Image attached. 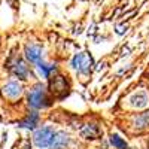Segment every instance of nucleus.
Listing matches in <instances>:
<instances>
[{
    "label": "nucleus",
    "instance_id": "1",
    "mask_svg": "<svg viewBox=\"0 0 149 149\" xmlns=\"http://www.w3.org/2000/svg\"><path fill=\"white\" fill-rule=\"evenodd\" d=\"M29 104L33 109H42V107L49 106V100H48V97L45 94L43 85L37 84L34 88L29 93Z\"/></svg>",
    "mask_w": 149,
    "mask_h": 149
},
{
    "label": "nucleus",
    "instance_id": "14",
    "mask_svg": "<svg viewBox=\"0 0 149 149\" xmlns=\"http://www.w3.org/2000/svg\"><path fill=\"white\" fill-rule=\"evenodd\" d=\"M37 69H39V72H40V74L43 78H48L49 73H51L52 70H55V66H48V64L42 63V61H39V63H37Z\"/></svg>",
    "mask_w": 149,
    "mask_h": 149
},
{
    "label": "nucleus",
    "instance_id": "13",
    "mask_svg": "<svg viewBox=\"0 0 149 149\" xmlns=\"http://www.w3.org/2000/svg\"><path fill=\"white\" fill-rule=\"evenodd\" d=\"M110 143L113 145L116 149H128V145L124 142L118 134H112V136H110Z\"/></svg>",
    "mask_w": 149,
    "mask_h": 149
},
{
    "label": "nucleus",
    "instance_id": "3",
    "mask_svg": "<svg viewBox=\"0 0 149 149\" xmlns=\"http://www.w3.org/2000/svg\"><path fill=\"white\" fill-rule=\"evenodd\" d=\"M72 67L74 70H79L82 73H88L90 69H91V64H93V60L91 57H88L85 52H81V54H76L73 58H72Z\"/></svg>",
    "mask_w": 149,
    "mask_h": 149
},
{
    "label": "nucleus",
    "instance_id": "6",
    "mask_svg": "<svg viewBox=\"0 0 149 149\" xmlns=\"http://www.w3.org/2000/svg\"><path fill=\"white\" fill-rule=\"evenodd\" d=\"M21 93H22V85L18 84V82L12 81V82H8L3 86V94L9 98H17V97L21 95Z\"/></svg>",
    "mask_w": 149,
    "mask_h": 149
},
{
    "label": "nucleus",
    "instance_id": "12",
    "mask_svg": "<svg viewBox=\"0 0 149 149\" xmlns=\"http://www.w3.org/2000/svg\"><path fill=\"white\" fill-rule=\"evenodd\" d=\"M133 124H134V127L136 128H146L149 125V112H145V113H139V115H136L133 118Z\"/></svg>",
    "mask_w": 149,
    "mask_h": 149
},
{
    "label": "nucleus",
    "instance_id": "2",
    "mask_svg": "<svg viewBox=\"0 0 149 149\" xmlns=\"http://www.w3.org/2000/svg\"><path fill=\"white\" fill-rule=\"evenodd\" d=\"M54 128L52 127H42L39 128L36 133H34V145L37 148H48L52 142V137H54Z\"/></svg>",
    "mask_w": 149,
    "mask_h": 149
},
{
    "label": "nucleus",
    "instance_id": "15",
    "mask_svg": "<svg viewBox=\"0 0 149 149\" xmlns=\"http://www.w3.org/2000/svg\"><path fill=\"white\" fill-rule=\"evenodd\" d=\"M125 31H127V26L125 27H124V26H116V33L118 34H124Z\"/></svg>",
    "mask_w": 149,
    "mask_h": 149
},
{
    "label": "nucleus",
    "instance_id": "11",
    "mask_svg": "<svg viewBox=\"0 0 149 149\" xmlns=\"http://www.w3.org/2000/svg\"><path fill=\"white\" fill-rule=\"evenodd\" d=\"M81 134L84 136L85 139H97L100 136V128L94 124H86L84 125V128L81 130Z\"/></svg>",
    "mask_w": 149,
    "mask_h": 149
},
{
    "label": "nucleus",
    "instance_id": "4",
    "mask_svg": "<svg viewBox=\"0 0 149 149\" xmlns=\"http://www.w3.org/2000/svg\"><path fill=\"white\" fill-rule=\"evenodd\" d=\"M49 88H51V93L57 97H64L67 94V82L63 76H55L52 81H51V85H49Z\"/></svg>",
    "mask_w": 149,
    "mask_h": 149
},
{
    "label": "nucleus",
    "instance_id": "5",
    "mask_svg": "<svg viewBox=\"0 0 149 149\" xmlns=\"http://www.w3.org/2000/svg\"><path fill=\"white\" fill-rule=\"evenodd\" d=\"M69 136L64 133V131H58V133H54V137H52V142H51V149H66L67 145H69Z\"/></svg>",
    "mask_w": 149,
    "mask_h": 149
},
{
    "label": "nucleus",
    "instance_id": "9",
    "mask_svg": "<svg viewBox=\"0 0 149 149\" xmlns=\"http://www.w3.org/2000/svg\"><path fill=\"white\" fill-rule=\"evenodd\" d=\"M130 102L134 107H137V109H143L148 106L149 103V95L145 93V91H139V93H136L134 95H131L130 98Z\"/></svg>",
    "mask_w": 149,
    "mask_h": 149
},
{
    "label": "nucleus",
    "instance_id": "10",
    "mask_svg": "<svg viewBox=\"0 0 149 149\" xmlns=\"http://www.w3.org/2000/svg\"><path fill=\"white\" fill-rule=\"evenodd\" d=\"M10 67H12V73H14L15 76H18L21 79H27V76H29V67L26 66V63H24L22 60H17L15 64L10 66Z\"/></svg>",
    "mask_w": 149,
    "mask_h": 149
},
{
    "label": "nucleus",
    "instance_id": "7",
    "mask_svg": "<svg viewBox=\"0 0 149 149\" xmlns=\"http://www.w3.org/2000/svg\"><path fill=\"white\" fill-rule=\"evenodd\" d=\"M37 122H39V115L37 112H30L27 115V118H24L22 121L18 122V127L19 128H27V130H34Z\"/></svg>",
    "mask_w": 149,
    "mask_h": 149
},
{
    "label": "nucleus",
    "instance_id": "8",
    "mask_svg": "<svg viewBox=\"0 0 149 149\" xmlns=\"http://www.w3.org/2000/svg\"><path fill=\"white\" fill-rule=\"evenodd\" d=\"M26 57L31 63H39L42 58V48L39 45H29L26 48Z\"/></svg>",
    "mask_w": 149,
    "mask_h": 149
}]
</instances>
